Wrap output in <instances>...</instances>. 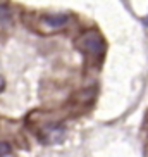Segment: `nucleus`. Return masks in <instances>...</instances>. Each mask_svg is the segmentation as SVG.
Segmentation results:
<instances>
[{
  "label": "nucleus",
  "instance_id": "obj_4",
  "mask_svg": "<svg viewBox=\"0 0 148 157\" xmlns=\"http://www.w3.org/2000/svg\"><path fill=\"white\" fill-rule=\"evenodd\" d=\"M4 86H5V81H4V78H2V76H0V92H2V90H4Z\"/></svg>",
  "mask_w": 148,
  "mask_h": 157
},
{
  "label": "nucleus",
  "instance_id": "obj_2",
  "mask_svg": "<svg viewBox=\"0 0 148 157\" xmlns=\"http://www.w3.org/2000/svg\"><path fill=\"white\" fill-rule=\"evenodd\" d=\"M67 21H69V14H46L43 17V24L46 28H52V29L65 26Z\"/></svg>",
  "mask_w": 148,
  "mask_h": 157
},
{
  "label": "nucleus",
  "instance_id": "obj_1",
  "mask_svg": "<svg viewBox=\"0 0 148 157\" xmlns=\"http://www.w3.org/2000/svg\"><path fill=\"white\" fill-rule=\"evenodd\" d=\"M78 47L84 54H88V57L91 59H102L103 50H105L103 36L97 29H90L84 35H81V38L78 40Z\"/></svg>",
  "mask_w": 148,
  "mask_h": 157
},
{
  "label": "nucleus",
  "instance_id": "obj_3",
  "mask_svg": "<svg viewBox=\"0 0 148 157\" xmlns=\"http://www.w3.org/2000/svg\"><path fill=\"white\" fill-rule=\"evenodd\" d=\"M10 152V147L5 142H0V157H5L7 154Z\"/></svg>",
  "mask_w": 148,
  "mask_h": 157
}]
</instances>
